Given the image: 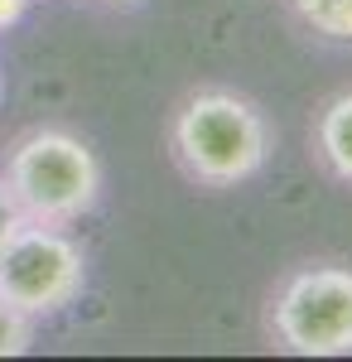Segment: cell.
Wrapping results in <instances>:
<instances>
[{"mask_svg":"<svg viewBox=\"0 0 352 362\" xmlns=\"http://www.w3.org/2000/svg\"><path fill=\"white\" fill-rule=\"evenodd\" d=\"M174 155L189 179L208 189H232L266 165L271 131L237 92H198L174 116Z\"/></svg>","mask_w":352,"mask_h":362,"instance_id":"cell-1","label":"cell"},{"mask_svg":"<svg viewBox=\"0 0 352 362\" xmlns=\"http://www.w3.org/2000/svg\"><path fill=\"white\" fill-rule=\"evenodd\" d=\"M5 194L15 198V208L25 213V223L39 227H68L82 218L97 189H102V169L92 160V150L68 131H34L25 136L0 174Z\"/></svg>","mask_w":352,"mask_h":362,"instance_id":"cell-2","label":"cell"},{"mask_svg":"<svg viewBox=\"0 0 352 362\" xmlns=\"http://www.w3.org/2000/svg\"><path fill=\"white\" fill-rule=\"evenodd\" d=\"M271 334L285 353L299 358L352 353V271L348 266L295 271L271 305Z\"/></svg>","mask_w":352,"mask_h":362,"instance_id":"cell-3","label":"cell"},{"mask_svg":"<svg viewBox=\"0 0 352 362\" xmlns=\"http://www.w3.org/2000/svg\"><path fill=\"white\" fill-rule=\"evenodd\" d=\"M82 276H87L82 247L58 227L25 223L10 237V247L0 251V300H10L29 319L73 305Z\"/></svg>","mask_w":352,"mask_h":362,"instance_id":"cell-4","label":"cell"},{"mask_svg":"<svg viewBox=\"0 0 352 362\" xmlns=\"http://www.w3.org/2000/svg\"><path fill=\"white\" fill-rule=\"evenodd\" d=\"M314 145H319L324 165L333 169L338 179L352 184V92L333 97V102L324 107L319 126H314Z\"/></svg>","mask_w":352,"mask_h":362,"instance_id":"cell-5","label":"cell"},{"mask_svg":"<svg viewBox=\"0 0 352 362\" xmlns=\"http://www.w3.org/2000/svg\"><path fill=\"white\" fill-rule=\"evenodd\" d=\"M304 25L324 39H338V44H352V0H290Z\"/></svg>","mask_w":352,"mask_h":362,"instance_id":"cell-6","label":"cell"},{"mask_svg":"<svg viewBox=\"0 0 352 362\" xmlns=\"http://www.w3.org/2000/svg\"><path fill=\"white\" fill-rule=\"evenodd\" d=\"M29 314H20V309L10 305V300H0V358H20L29 348Z\"/></svg>","mask_w":352,"mask_h":362,"instance_id":"cell-7","label":"cell"},{"mask_svg":"<svg viewBox=\"0 0 352 362\" xmlns=\"http://www.w3.org/2000/svg\"><path fill=\"white\" fill-rule=\"evenodd\" d=\"M20 227H25V213L15 208V198L5 194V184H0V251L10 247V237H15Z\"/></svg>","mask_w":352,"mask_h":362,"instance_id":"cell-8","label":"cell"},{"mask_svg":"<svg viewBox=\"0 0 352 362\" xmlns=\"http://www.w3.org/2000/svg\"><path fill=\"white\" fill-rule=\"evenodd\" d=\"M25 5H29V0H0V29L20 25V15H25Z\"/></svg>","mask_w":352,"mask_h":362,"instance_id":"cell-9","label":"cell"}]
</instances>
